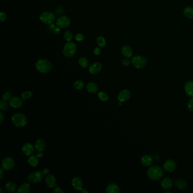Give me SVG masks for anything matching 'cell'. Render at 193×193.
Listing matches in <instances>:
<instances>
[{
	"label": "cell",
	"mask_w": 193,
	"mask_h": 193,
	"mask_svg": "<svg viewBox=\"0 0 193 193\" xmlns=\"http://www.w3.org/2000/svg\"><path fill=\"white\" fill-rule=\"evenodd\" d=\"M103 68L102 65L99 62H95L91 65L89 68V72L92 74H97L99 73Z\"/></svg>",
	"instance_id": "cell-12"
},
{
	"label": "cell",
	"mask_w": 193,
	"mask_h": 193,
	"mask_svg": "<svg viewBox=\"0 0 193 193\" xmlns=\"http://www.w3.org/2000/svg\"><path fill=\"white\" fill-rule=\"evenodd\" d=\"M131 62L135 68L137 69H142L146 65L147 61L143 56L135 55L132 58Z\"/></svg>",
	"instance_id": "cell-6"
},
{
	"label": "cell",
	"mask_w": 193,
	"mask_h": 193,
	"mask_svg": "<svg viewBox=\"0 0 193 193\" xmlns=\"http://www.w3.org/2000/svg\"><path fill=\"white\" fill-rule=\"evenodd\" d=\"M187 108L191 112H193V97L190 99L187 103Z\"/></svg>",
	"instance_id": "cell-36"
},
{
	"label": "cell",
	"mask_w": 193,
	"mask_h": 193,
	"mask_svg": "<svg viewBox=\"0 0 193 193\" xmlns=\"http://www.w3.org/2000/svg\"><path fill=\"white\" fill-rule=\"evenodd\" d=\"M35 67L39 72L42 73H47L52 68L51 63L48 60L45 59H40L38 60L35 64Z\"/></svg>",
	"instance_id": "cell-1"
},
{
	"label": "cell",
	"mask_w": 193,
	"mask_h": 193,
	"mask_svg": "<svg viewBox=\"0 0 193 193\" xmlns=\"http://www.w3.org/2000/svg\"><path fill=\"white\" fill-rule=\"evenodd\" d=\"M56 24L59 27L62 28L68 27L70 24V20L68 17L63 15L57 19Z\"/></svg>",
	"instance_id": "cell-9"
},
{
	"label": "cell",
	"mask_w": 193,
	"mask_h": 193,
	"mask_svg": "<svg viewBox=\"0 0 193 193\" xmlns=\"http://www.w3.org/2000/svg\"><path fill=\"white\" fill-rule=\"evenodd\" d=\"M87 89L91 93H95L98 91L97 85L94 82H90L87 85Z\"/></svg>",
	"instance_id": "cell-24"
},
{
	"label": "cell",
	"mask_w": 193,
	"mask_h": 193,
	"mask_svg": "<svg viewBox=\"0 0 193 193\" xmlns=\"http://www.w3.org/2000/svg\"><path fill=\"white\" fill-rule=\"evenodd\" d=\"M42 173V174L44 175H47V174H48L49 173V170L48 168H44L43 169Z\"/></svg>",
	"instance_id": "cell-44"
},
{
	"label": "cell",
	"mask_w": 193,
	"mask_h": 193,
	"mask_svg": "<svg viewBox=\"0 0 193 193\" xmlns=\"http://www.w3.org/2000/svg\"><path fill=\"white\" fill-rule=\"evenodd\" d=\"M3 170H4V169H3L2 168L0 169V173H1V174H0V180H2V178H3V177H4V171H3Z\"/></svg>",
	"instance_id": "cell-46"
},
{
	"label": "cell",
	"mask_w": 193,
	"mask_h": 193,
	"mask_svg": "<svg viewBox=\"0 0 193 193\" xmlns=\"http://www.w3.org/2000/svg\"><path fill=\"white\" fill-rule=\"evenodd\" d=\"M0 190H1V193H3V191H2V188H0Z\"/></svg>",
	"instance_id": "cell-49"
},
{
	"label": "cell",
	"mask_w": 193,
	"mask_h": 193,
	"mask_svg": "<svg viewBox=\"0 0 193 193\" xmlns=\"http://www.w3.org/2000/svg\"><path fill=\"white\" fill-rule=\"evenodd\" d=\"M37 157L38 158H42L43 157V154L42 153V152H39L37 154Z\"/></svg>",
	"instance_id": "cell-47"
},
{
	"label": "cell",
	"mask_w": 193,
	"mask_h": 193,
	"mask_svg": "<svg viewBox=\"0 0 193 193\" xmlns=\"http://www.w3.org/2000/svg\"><path fill=\"white\" fill-rule=\"evenodd\" d=\"M8 107V103L7 101L2 99L0 102V109L1 110H6Z\"/></svg>",
	"instance_id": "cell-35"
},
{
	"label": "cell",
	"mask_w": 193,
	"mask_h": 193,
	"mask_svg": "<svg viewBox=\"0 0 193 193\" xmlns=\"http://www.w3.org/2000/svg\"><path fill=\"white\" fill-rule=\"evenodd\" d=\"M185 91L186 95L193 97V81H188L185 85Z\"/></svg>",
	"instance_id": "cell-19"
},
{
	"label": "cell",
	"mask_w": 193,
	"mask_h": 193,
	"mask_svg": "<svg viewBox=\"0 0 193 193\" xmlns=\"http://www.w3.org/2000/svg\"><path fill=\"white\" fill-rule=\"evenodd\" d=\"M45 183L49 187L52 188L57 186L55 177L52 174H49L45 178Z\"/></svg>",
	"instance_id": "cell-16"
},
{
	"label": "cell",
	"mask_w": 193,
	"mask_h": 193,
	"mask_svg": "<svg viewBox=\"0 0 193 193\" xmlns=\"http://www.w3.org/2000/svg\"><path fill=\"white\" fill-rule=\"evenodd\" d=\"M176 186L180 190H183L186 188L187 186V183L183 179H177L176 181Z\"/></svg>",
	"instance_id": "cell-28"
},
{
	"label": "cell",
	"mask_w": 193,
	"mask_h": 193,
	"mask_svg": "<svg viewBox=\"0 0 193 193\" xmlns=\"http://www.w3.org/2000/svg\"><path fill=\"white\" fill-rule=\"evenodd\" d=\"M131 97L130 92L127 90H124L121 91L118 95V100L120 102H125L128 100Z\"/></svg>",
	"instance_id": "cell-10"
},
{
	"label": "cell",
	"mask_w": 193,
	"mask_h": 193,
	"mask_svg": "<svg viewBox=\"0 0 193 193\" xmlns=\"http://www.w3.org/2000/svg\"><path fill=\"white\" fill-rule=\"evenodd\" d=\"M22 150L24 155L30 156L34 151V147L31 143H27L23 145Z\"/></svg>",
	"instance_id": "cell-15"
},
{
	"label": "cell",
	"mask_w": 193,
	"mask_h": 193,
	"mask_svg": "<svg viewBox=\"0 0 193 193\" xmlns=\"http://www.w3.org/2000/svg\"><path fill=\"white\" fill-rule=\"evenodd\" d=\"M121 53L125 57L129 58L133 55V49L129 45H125L121 48Z\"/></svg>",
	"instance_id": "cell-17"
},
{
	"label": "cell",
	"mask_w": 193,
	"mask_h": 193,
	"mask_svg": "<svg viewBox=\"0 0 193 193\" xmlns=\"http://www.w3.org/2000/svg\"><path fill=\"white\" fill-rule=\"evenodd\" d=\"M101 53V49L100 48H96L94 50V53L95 55H98Z\"/></svg>",
	"instance_id": "cell-42"
},
{
	"label": "cell",
	"mask_w": 193,
	"mask_h": 193,
	"mask_svg": "<svg viewBox=\"0 0 193 193\" xmlns=\"http://www.w3.org/2000/svg\"><path fill=\"white\" fill-rule=\"evenodd\" d=\"M15 166L14 159L11 157H7L4 159L2 161V168L5 171L12 170Z\"/></svg>",
	"instance_id": "cell-8"
},
{
	"label": "cell",
	"mask_w": 193,
	"mask_h": 193,
	"mask_svg": "<svg viewBox=\"0 0 193 193\" xmlns=\"http://www.w3.org/2000/svg\"><path fill=\"white\" fill-rule=\"evenodd\" d=\"M76 52V45L73 42H68L64 46L63 54L67 58H71L75 55Z\"/></svg>",
	"instance_id": "cell-3"
},
{
	"label": "cell",
	"mask_w": 193,
	"mask_h": 193,
	"mask_svg": "<svg viewBox=\"0 0 193 193\" xmlns=\"http://www.w3.org/2000/svg\"><path fill=\"white\" fill-rule=\"evenodd\" d=\"M32 96V94L31 91H27L22 94V97L23 100H27Z\"/></svg>",
	"instance_id": "cell-34"
},
{
	"label": "cell",
	"mask_w": 193,
	"mask_h": 193,
	"mask_svg": "<svg viewBox=\"0 0 193 193\" xmlns=\"http://www.w3.org/2000/svg\"><path fill=\"white\" fill-rule=\"evenodd\" d=\"M84 37V35L82 34H78L76 35V40H77L78 42H81L83 40Z\"/></svg>",
	"instance_id": "cell-39"
},
{
	"label": "cell",
	"mask_w": 193,
	"mask_h": 193,
	"mask_svg": "<svg viewBox=\"0 0 193 193\" xmlns=\"http://www.w3.org/2000/svg\"><path fill=\"white\" fill-rule=\"evenodd\" d=\"M30 192L31 186L27 183L21 184L17 190V192L19 193H29Z\"/></svg>",
	"instance_id": "cell-22"
},
{
	"label": "cell",
	"mask_w": 193,
	"mask_h": 193,
	"mask_svg": "<svg viewBox=\"0 0 193 193\" xmlns=\"http://www.w3.org/2000/svg\"><path fill=\"white\" fill-rule=\"evenodd\" d=\"M2 99L5 100V101H8L11 99V94L10 92H5L3 96H2Z\"/></svg>",
	"instance_id": "cell-37"
},
{
	"label": "cell",
	"mask_w": 193,
	"mask_h": 193,
	"mask_svg": "<svg viewBox=\"0 0 193 193\" xmlns=\"http://www.w3.org/2000/svg\"><path fill=\"white\" fill-rule=\"evenodd\" d=\"M184 14L187 18H188L189 19H193V7L188 6V7H186L184 10Z\"/></svg>",
	"instance_id": "cell-26"
},
{
	"label": "cell",
	"mask_w": 193,
	"mask_h": 193,
	"mask_svg": "<svg viewBox=\"0 0 193 193\" xmlns=\"http://www.w3.org/2000/svg\"><path fill=\"white\" fill-rule=\"evenodd\" d=\"M10 105L13 108H21L23 104L22 99L18 97H13L10 100Z\"/></svg>",
	"instance_id": "cell-13"
},
{
	"label": "cell",
	"mask_w": 193,
	"mask_h": 193,
	"mask_svg": "<svg viewBox=\"0 0 193 193\" xmlns=\"http://www.w3.org/2000/svg\"><path fill=\"white\" fill-rule=\"evenodd\" d=\"M81 193H88V191L86 189H82L81 190Z\"/></svg>",
	"instance_id": "cell-48"
},
{
	"label": "cell",
	"mask_w": 193,
	"mask_h": 193,
	"mask_svg": "<svg viewBox=\"0 0 193 193\" xmlns=\"http://www.w3.org/2000/svg\"><path fill=\"white\" fill-rule=\"evenodd\" d=\"M98 97L100 100H101L103 102H106L109 100V97L108 95L104 92H100L98 94Z\"/></svg>",
	"instance_id": "cell-30"
},
{
	"label": "cell",
	"mask_w": 193,
	"mask_h": 193,
	"mask_svg": "<svg viewBox=\"0 0 193 193\" xmlns=\"http://www.w3.org/2000/svg\"><path fill=\"white\" fill-rule=\"evenodd\" d=\"M13 124L18 127L24 126L27 123V120L26 117L22 113H16L12 117Z\"/></svg>",
	"instance_id": "cell-4"
},
{
	"label": "cell",
	"mask_w": 193,
	"mask_h": 193,
	"mask_svg": "<svg viewBox=\"0 0 193 193\" xmlns=\"http://www.w3.org/2000/svg\"><path fill=\"white\" fill-rule=\"evenodd\" d=\"M107 193H118L120 192L119 187L115 184H110L106 188Z\"/></svg>",
	"instance_id": "cell-23"
},
{
	"label": "cell",
	"mask_w": 193,
	"mask_h": 193,
	"mask_svg": "<svg viewBox=\"0 0 193 193\" xmlns=\"http://www.w3.org/2000/svg\"><path fill=\"white\" fill-rule=\"evenodd\" d=\"M7 18V15L4 12H1V14H0V21L1 22H4L5 21Z\"/></svg>",
	"instance_id": "cell-38"
},
{
	"label": "cell",
	"mask_w": 193,
	"mask_h": 193,
	"mask_svg": "<svg viewBox=\"0 0 193 193\" xmlns=\"http://www.w3.org/2000/svg\"><path fill=\"white\" fill-rule=\"evenodd\" d=\"M74 87L76 90H81L84 87V83L81 81H77L74 84Z\"/></svg>",
	"instance_id": "cell-33"
},
{
	"label": "cell",
	"mask_w": 193,
	"mask_h": 193,
	"mask_svg": "<svg viewBox=\"0 0 193 193\" xmlns=\"http://www.w3.org/2000/svg\"><path fill=\"white\" fill-rule=\"evenodd\" d=\"M43 174L40 171L31 173L28 177V181L31 184H36L42 181L43 178Z\"/></svg>",
	"instance_id": "cell-7"
},
{
	"label": "cell",
	"mask_w": 193,
	"mask_h": 193,
	"mask_svg": "<svg viewBox=\"0 0 193 193\" xmlns=\"http://www.w3.org/2000/svg\"><path fill=\"white\" fill-rule=\"evenodd\" d=\"M97 43L100 47H104L106 45V42L105 39L102 36H99L97 39Z\"/></svg>",
	"instance_id": "cell-31"
},
{
	"label": "cell",
	"mask_w": 193,
	"mask_h": 193,
	"mask_svg": "<svg viewBox=\"0 0 193 193\" xmlns=\"http://www.w3.org/2000/svg\"><path fill=\"white\" fill-rule=\"evenodd\" d=\"M163 166H164V169L166 171L169 172H172L176 169L177 164L174 160L170 159L166 161L164 164Z\"/></svg>",
	"instance_id": "cell-11"
},
{
	"label": "cell",
	"mask_w": 193,
	"mask_h": 193,
	"mask_svg": "<svg viewBox=\"0 0 193 193\" xmlns=\"http://www.w3.org/2000/svg\"><path fill=\"white\" fill-rule=\"evenodd\" d=\"M53 192H54V193H63L64 192H63V190H62L61 187H55V188L54 189V190H53Z\"/></svg>",
	"instance_id": "cell-41"
},
{
	"label": "cell",
	"mask_w": 193,
	"mask_h": 193,
	"mask_svg": "<svg viewBox=\"0 0 193 193\" xmlns=\"http://www.w3.org/2000/svg\"><path fill=\"white\" fill-rule=\"evenodd\" d=\"M0 124H2L4 119V115L2 112H0Z\"/></svg>",
	"instance_id": "cell-45"
},
{
	"label": "cell",
	"mask_w": 193,
	"mask_h": 193,
	"mask_svg": "<svg viewBox=\"0 0 193 193\" xmlns=\"http://www.w3.org/2000/svg\"><path fill=\"white\" fill-rule=\"evenodd\" d=\"M79 64L83 68H86L89 65V60L85 57H81L79 60Z\"/></svg>",
	"instance_id": "cell-29"
},
{
	"label": "cell",
	"mask_w": 193,
	"mask_h": 193,
	"mask_svg": "<svg viewBox=\"0 0 193 193\" xmlns=\"http://www.w3.org/2000/svg\"><path fill=\"white\" fill-rule=\"evenodd\" d=\"M121 63L125 66H128L130 64V61L128 59H124L121 61Z\"/></svg>",
	"instance_id": "cell-40"
},
{
	"label": "cell",
	"mask_w": 193,
	"mask_h": 193,
	"mask_svg": "<svg viewBox=\"0 0 193 193\" xmlns=\"http://www.w3.org/2000/svg\"><path fill=\"white\" fill-rule=\"evenodd\" d=\"M71 184L73 187L76 190H81L83 187V182L81 178L76 177L71 180Z\"/></svg>",
	"instance_id": "cell-14"
},
{
	"label": "cell",
	"mask_w": 193,
	"mask_h": 193,
	"mask_svg": "<svg viewBox=\"0 0 193 193\" xmlns=\"http://www.w3.org/2000/svg\"><path fill=\"white\" fill-rule=\"evenodd\" d=\"M63 37L66 41L68 42H71L73 39V34L70 31H67L65 32Z\"/></svg>",
	"instance_id": "cell-32"
},
{
	"label": "cell",
	"mask_w": 193,
	"mask_h": 193,
	"mask_svg": "<svg viewBox=\"0 0 193 193\" xmlns=\"http://www.w3.org/2000/svg\"><path fill=\"white\" fill-rule=\"evenodd\" d=\"M5 188L6 189V190L8 192H14V191L17 189V186H16V185L14 184V182H11V181H9V182H7L5 184Z\"/></svg>",
	"instance_id": "cell-25"
},
{
	"label": "cell",
	"mask_w": 193,
	"mask_h": 193,
	"mask_svg": "<svg viewBox=\"0 0 193 193\" xmlns=\"http://www.w3.org/2000/svg\"><path fill=\"white\" fill-rule=\"evenodd\" d=\"M54 32L55 34H59L61 32V29L60 27H56L54 29Z\"/></svg>",
	"instance_id": "cell-43"
},
{
	"label": "cell",
	"mask_w": 193,
	"mask_h": 193,
	"mask_svg": "<svg viewBox=\"0 0 193 193\" xmlns=\"http://www.w3.org/2000/svg\"><path fill=\"white\" fill-rule=\"evenodd\" d=\"M28 164L33 167H35L38 165L39 164V160L38 158L35 156H31L28 160Z\"/></svg>",
	"instance_id": "cell-27"
},
{
	"label": "cell",
	"mask_w": 193,
	"mask_h": 193,
	"mask_svg": "<svg viewBox=\"0 0 193 193\" xmlns=\"http://www.w3.org/2000/svg\"><path fill=\"white\" fill-rule=\"evenodd\" d=\"M161 187L165 190L170 189L172 187V181L169 178L166 177L162 180V181L161 182Z\"/></svg>",
	"instance_id": "cell-20"
},
{
	"label": "cell",
	"mask_w": 193,
	"mask_h": 193,
	"mask_svg": "<svg viewBox=\"0 0 193 193\" xmlns=\"http://www.w3.org/2000/svg\"><path fill=\"white\" fill-rule=\"evenodd\" d=\"M55 19V15L52 12H44L40 16V20L46 24H51Z\"/></svg>",
	"instance_id": "cell-5"
},
{
	"label": "cell",
	"mask_w": 193,
	"mask_h": 193,
	"mask_svg": "<svg viewBox=\"0 0 193 193\" xmlns=\"http://www.w3.org/2000/svg\"><path fill=\"white\" fill-rule=\"evenodd\" d=\"M141 163L145 166H149L152 163V158L151 156L148 155H145L141 158Z\"/></svg>",
	"instance_id": "cell-21"
},
{
	"label": "cell",
	"mask_w": 193,
	"mask_h": 193,
	"mask_svg": "<svg viewBox=\"0 0 193 193\" xmlns=\"http://www.w3.org/2000/svg\"><path fill=\"white\" fill-rule=\"evenodd\" d=\"M45 147V142L42 139H37L35 143V148L37 151H42Z\"/></svg>",
	"instance_id": "cell-18"
},
{
	"label": "cell",
	"mask_w": 193,
	"mask_h": 193,
	"mask_svg": "<svg viewBox=\"0 0 193 193\" xmlns=\"http://www.w3.org/2000/svg\"><path fill=\"white\" fill-rule=\"evenodd\" d=\"M163 174L162 169L158 166H151L147 171V176L152 180H159L163 176Z\"/></svg>",
	"instance_id": "cell-2"
}]
</instances>
